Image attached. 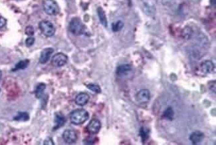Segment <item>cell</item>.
<instances>
[{"label":"cell","instance_id":"29","mask_svg":"<svg viewBox=\"0 0 216 145\" xmlns=\"http://www.w3.org/2000/svg\"><path fill=\"white\" fill-rule=\"evenodd\" d=\"M2 73L1 71H0V79H1V78H2Z\"/></svg>","mask_w":216,"mask_h":145},{"label":"cell","instance_id":"21","mask_svg":"<svg viewBox=\"0 0 216 145\" xmlns=\"http://www.w3.org/2000/svg\"><path fill=\"white\" fill-rule=\"evenodd\" d=\"M29 64V61L28 59H25V60H23V61H19L16 64V65H15L13 71L25 69L27 67H28Z\"/></svg>","mask_w":216,"mask_h":145},{"label":"cell","instance_id":"10","mask_svg":"<svg viewBox=\"0 0 216 145\" xmlns=\"http://www.w3.org/2000/svg\"><path fill=\"white\" fill-rule=\"evenodd\" d=\"M143 10L146 14L149 16H153L156 13V7L154 3L150 0H144L143 1Z\"/></svg>","mask_w":216,"mask_h":145},{"label":"cell","instance_id":"5","mask_svg":"<svg viewBox=\"0 0 216 145\" xmlns=\"http://www.w3.org/2000/svg\"><path fill=\"white\" fill-rule=\"evenodd\" d=\"M68 61V57L63 53H58L52 57L51 63L57 67H61L64 66Z\"/></svg>","mask_w":216,"mask_h":145},{"label":"cell","instance_id":"27","mask_svg":"<svg viewBox=\"0 0 216 145\" xmlns=\"http://www.w3.org/2000/svg\"><path fill=\"white\" fill-rule=\"evenodd\" d=\"M43 144H47V145H51V144H54V142L53 141L52 139H51V138H47V139H46L44 141V143H43Z\"/></svg>","mask_w":216,"mask_h":145},{"label":"cell","instance_id":"15","mask_svg":"<svg viewBox=\"0 0 216 145\" xmlns=\"http://www.w3.org/2000/svg\"><path fill=\"white\" fill-rule=\"evenodd\" d=\"M65 122L66 120L65 116L61 113H56L55 117V125L53 130H57V129L61 128L65 124Z\"/></svg>","mask_w":216,"mask_h":145},{"label":"cell","instance_id":"2","mask_svg":"<svg viewBox=\"0 0 216 145\" xmlns=\"http://www.w3.org/2000/svg\"><path fill=\"white\" fill-rule=\"evenodd\" d=\"M69 31L75 35H81L83 34L85 30V27L82 23L80 19L77 17L73 18L69 23Z\"/></svg>","mask_w":216,"mask_h":145},{"label":"cell","instance_id":"9","mask_svg":"<svg viewBox=\"0 0 216 145\" xmlns=\"http://www.w3.org/2000/svg\"><path fill=\"white\" fill-rule=\"evenodd\" d=\"M132 70V66L129 64H123L118 67L116 73L119 77H126L131 73Z\"/></svg>","mask_w":216,"mask_h":145},{"label":"cell","instance_id":"25","mask_svg":"<svg viewBox=\"0 0 216 145\" xmlns=\"http://www.w3.org/2000/svg\"><path fill=\"white\" fill-rule=\"evenodd\" d=\"M35 43V38L30 36L29 37H28L25 41V45L27 47H31Z\"/></svg>","mask_w":216,"mask_h":145},{"label":"cell","instance_id":"12","mask_svg":"<svg viewBox=\"0 0 216 145\" xmlns=\"http://www.w3.org/2000/svg\"><path fill=\"white\" fill-rule=\"evenodd\" d=\"M204 139V134L199 131H196L191 133L190 136V140L193 144H198L202 142Z\"/></svg>","mask_w":216,"mask_h":145},{"label":"cell","instance_id":"26","mask_svg":"<svg viewBox=\"0 0 216 145\" xmlns=\"http://www.w3.org/2000/svg\"><path fill=\"white\" fill-rule=\"evenodd\" d=\"M6 23H7L6 19L4 17H0V30L3 29V27L6 25Z\"/></svg>","mask_w":216,"mask_h":145},{"label":"cell","instance_id":"17","mask_svg":"<svg viewBox=\"0 0 216 145\" xmlns=\"http://www.w3.org/2000/svg\"><path fill=\"white\" fill-rule=\"evenodd\" d=\"M45 89H46V85L44 83L39 84L37 86L36 89H35V97H36L37 99H40V98H41L43 96V95H44Z\"/></svg>","mask_w":216,"mask_h":145},{"label":"cell","instance_id":"23","mask_svg":"<svg viewBox=\"0 0 216 145\" xmlns=\"http://www.w3.org/2000/svg\"><path fill=\"white\" fill-rule=\"evenodd\" d=\"M86 87H87L89 90H91V91L95 93H101V89L99 85L91 83L86 85Z\"/></svg>","mask_w":216,"mask_h":145},{"label":"cell","instance_id":"8","mask_svg":"<svg viewBox=\"0 0 216 145\" xmlns=\"http://www.w3.org/2000/svg\"><path fill=\"white\" fill-rule=\"evenodd\" d=\"M136 101L140 103H146L150 100V93L148 89H142L138 91L136 96Z\"/></svg>","mask_w":216,"mask_h":145},{"label":"cell","instance_id":"1","mask_svg":"<svg viewBox=\"0 0 216 145\" xmlns=\"http://www.w3.org/2000/svg\"><path fill=\"white\" fill-rule=\"evenodd\" d=\"M70 120L73 124L79 125L83 124L89 119V113L83 109H78L73 111L70 114Z\"/></svg>","mask_w":216,"mask_h":145},{"label":"cell","instance_id":"14","mask_svg":"<svg viewBox=\"0 0 216 145\" xmlns=\"http://www.w3.org/2000/svg\"><path fill=\"white\" fill-rule=\"evenodd\" d=\"M215 66L214 63L211 61H206L201 65V69L204 73H211L214 71Z\"/></svg>","mask_w":216,"mask_h":145},{"label":"cell","instance_id":"16","mask_svg":"<svg viewBox=\"0 0 216 145\" xmlns=\"http://www.w3.org/2000/svg\"><path fill=\"white\" fill-rule=\"evenodd\" d=\"M97 13H98V16H99V20H100V22L101 24L103 25L104 27H107L108 21H107V16H106L104 11L103 10V9L101 7H98Z\"/></svg>","mask_w":216,"mask_h":145},{"label":"cell","instance_id":"13","mask_svg":"<svg viewBox=\"0 0 216 145\" xmlns=\"http://www.w3.org/2000/svg\"><path fill=\"white\" fill-rule=\"evenodd\" d=\"M89 95L86 93H81L76 97L75 103L78 106H85L89 101Z\"/></svg>","mask_w":216,"mask_h":145},{"label":"cell","instance_id":"28","mask_svg":"<svg viewBox=\"0 0 216 145\" xmlns=\"http://www.w3.org/2000/svg\"><path fill=\"white\" fill-rule=\"evenodd\" d=\"M210 3L211 5H215V0H210Z\"/></svg>","mask_w":216,"mask_h":145},{"label":"cell","instance_id":"19","mask_svg":"<svg viewBox=\"0 0 216 145\" xmlns=\"http://www.w3.org/2000/svg\"><path fill=\"white\" fill-rule=\"evenodd\" d=\"M29 119V114L26 112H19L17 115L13 118V120L17 121H27Z\"/></svg>","mask_w":216,"mask_h":145},{"label":"cell","instance_id":"6","mask_svg":"<svg viewBox=\"0 0 216 145\" xmlns=\"http://www.w3.org/2000/svg\"><path fill=\"white\" fill-rule=\"evenodd\" d=\"M77 138V132L73 130H70V129L65 130L63 134V139L66 143L69 144H72L76 143Z\"/></svg>","mask_w":216,"mask_h":145},{"label":"cell","instance_id":"24","mask_svg":"<svg viewBox=\"0 0 216 145\" xmlns=\"http://www.w3.org/2000/svg\"><path fill=\"white\" fill-rule=\"evenodd\" d=\"M25 34L27 35H29V37L32 36V35H34V29H33V27L32 26H31V25L27 26L25 28Z\"/></svg>","mask_w":216,"mask_h":145},{"label":"cell","instance_id":"22","mask_svg":"<svg viewBox=\"0 0 216 145\" xmlns=\"http://www.w3.org/2000/svg\"><path fill=\"white\" fill-rule=\"evenodd\" d=\"M124 27V23L122 21H117L116 22H115L112 23V30L114 32H118V31H120Z\"/></svg>","mask_w":216,"mask_h":145},{"label":"cell","instance_id":"18","mask_svg":"<svg viewBox=\"0 0 216 145\" xmlns=\"http://www.w3.org/2000/svg\"><path fill=\"white\" fill-rule=\"evenodd\" d=\"M149 135H150V129L146 127H141L140 130V136L142 139V143H145L148 139Z\"/></svg>","mask_w":216,"mask_h":145},{"label":"cell","instance_id":"11","mask_svg":"<svg viewBox=\"0 0 216 145\" xmlns=\"http://www.w3.org/2000/svg\"><path fill=\"white\" fill-rule=\"evenodd\" d=\"M54 50L53 48H48L45 49H43L39 57V62L41 64H45L46 63H47L50 59L51 55L53 53Z\"/></svg>","mask_w":216,"mask_h":145},{"label":"cell","instance_id":"7","mask_svg":"<svg viewBox=\"0 0 216 145\" xmlns=\"http://www.w3.org/2000/svg\"><path fill=\"white\" fill-rule=\"evenodd\" d=\"M101 128V123L100 121L96 119H92L91 121H90L89 123L87 125V127H86V129H87V131L91 133V134H97L98 132H99Z\"/></svg>","mask_w":216,"mask_h":145},{"label":"cell","instance_id":"20","mask_svg":"<svg viewBox=\"0 0 216 145\" xmlns=\"http://www.w3.org/2000/svg\"><path fill=\"white\" fill-rule=\"evenodd\" d=\"M174 111L171 107H168L166 109V111L164 112L163 117L165 119H168L170 120H172L173 119H174Z\"/></svg>","mask_w":216,"mask_h":145},{"label":"cell","instance_id":"3","mask_svg":"<svg viewBox=\"0 0 216 145\" xmlns=\"http://www.w3.org/2000/svg\"><path fill=\"white\" fill-rule=\"evenodd\" d=\"M45 12L49 15H56L60 11L59 7L55 0H45L43 2Z\"/></svg>","mask_w":216,"mask_h":145},{"label":"cell","instance_id":"4","mask_svg":"<svg viewBox=\"0 0 216 145\" xmlns=\"http://www.w3.org/2000/svg\"><path fill=\"white\" fill-rule=\"evenodd\" d=\"M42 33L46 37H51L55 33V27L51 22L49 21H42L39 24Z\"/></svg>","mask_w":216,"mask_h":145}]
</instances>
